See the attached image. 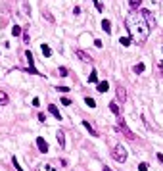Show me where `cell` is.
Listing matches in <instances>:
<instances>
[{
  "label": "cell",
  "mask_w": 163,
  "mask_h": 171,
  "mask_svg": "<svg viewBox=\"0 0 163 171\" xmlns=\"http://www.w3.org/2000/svg\"><path fill=\"white\" fill-rule=\"evenodd\" d=\"M125 23H127V29H129L130 37H132L138 44H142L144 40H148L150 27H148L144 15H142L140 12H130V14L127 15V19H125Z\"/></svg>",
  "instance_id": "6da1fadb"
},
{
  "label": "cell",
  "mask_w": 163,
  "mask_h": 171,
  "mask_svg": "<svg viewBox=\"0 0 163 171\" xmlns=\"http://www.w3.org/2000/svg\"><path fill=\"white\" fill-rule=\"evenodd\" d=\"M111 156H113V160H117V162H125L129 154H127V150H125L123 144H117L115 148L111 150Z\"/></svg>",
  "instance_id": "7a4b0ae2"
},
{
  "label": "cell",
  "mask_w": 163,
  "mask_h": 171,
  "mask_svg": "<svg viewBox=\"0 0 163 171\" xmlns=\"http://www.w3.org/2000/svg\"><path fill=\"white\" fill-rule=\"evenodd\" d=\"M117 129H121V131L125 133V137H127L129 140H136V135H134V133H132V131H130V129L127 127V123H125L123 119H119V127H117Z\"/></svg>",
  "instance_id": "3957f363"
},
{
  "label": "cell",
  "mask_w": 163,
  "mask_h": 171,
  "mask_svg": "<svg viewBox=\"0 0 163 171\" xmlns=\"http://www.w3.org/2000/svg\"><path fill=\"white\" fill-rule=\"evenodd\" d=\"M36 146H39V152H42V154H46L48 150H50L46 138H42V137H36Z\"/></svg>",
  "instance_id": "277c9868"
},
{
  "label": "cell",
  "mask_w": 163,
  "mask_h": 171,
  "mask_svg": "<svg viewBox=\"0 0 163 171\" xmlns=\"http://www.w3.org/2000/svg\"><path fill=\"white\" fill-rule=\"evenodd\" d=\"M75 56H77L79 60H83L84 64H90V62H92V58H90V56H88L84 50H75Z\"/></svg>",
  "instance_id": "5b68a950"
},
{
  "label": "cell",
  "mask_w": 163,
  "mask_h": 171,
  "mask_svg": "<svg viewBox=\"0 0 163 171\" xmlns=\"http://www.w3.org/2000/svg\"><path fill=\"white\" fill-rule=\"evenodd\" d=\"M115 92H117V98L121 100V102H125L127 100V91H125L121 85H117V88H115Z\"/></svg>",
  "instance_id": "8992f818"
},
{
  "label": "cell",
  "mask_w": 163,
  "mask_h": 171,
  "mask_svg": "<svg viewBox=\"0 0 163 171\" xmlns=\"http://www.w3.org/2000/svg\"><path fill=\"white\" fill-rule=\"evenodd\" d=\"M48 112H50V113H52V115H54L58 121H60V119H63V117H62V113H60V110L56 108L54 104H50V106H48Z\"/></svg>",
  "instance_id": "52a82bcc"
},
{
  "label": "cell",
  "mask_w": 163,
  "mask_h": 171,
  "mask_svg": "<svg viewBox=\"0 0 163 171\" xmlns=\"http://www.w3.org/2000/svg\"><path fill=\"white\" fill-rule=\"evenodd\" d=\"M56 138H58L60 146H62V148H65V133L62 131V129H58V133H56Z\"/></svg>",
  "instance_id": "ba28073f"
},
{
  "label": "cell",
  "mask_w": 163,
  "mask_h": 171,
  "mask_svg": "<svg viewBox=\"0 0 163 171\" xmlns=\"http://www.w3.org/2000/svg\"><path fill=\"white\" fill-rule=\"evenodd\" d=\"M102 29H104V33H111V23H109V19H102Z\"/></svg>",
  "instance_id": "9c48e42d"
},
{
  "label": "cell",
  "mask_w": 163,
  "mask_h": 171,
  "mask_svg": "<svg viewBox=\"0 0 163 171\" xmlns=\"http://www.w3.org/2000/svg\"><path fill=\"white\" fill-rule=\"evenodd\" d=\"M40 50H42V54L46 56V58H50V56H52V48L48 46V44H40Z\"/></svg>",
  "instance_id": "30bf717a"
},
{
  "label": "cell",
  "mask_w": 163,
  "mask_h": 171,
  "mask_svg": "<svg viewBox=\"0 0 163 171\" xmlns=\"http://www.w3.org/2000/svg\"><path fill=\"white\" fill-rule=\"evenodd\" d=\"M108 88H109V83H108V81L98 83V92H108Z\"/></svg>",
  "instance_id": "8fae6325"
},
{
  "label": "cell",
  "mask_w": 163,
  "mask_h": 171,
  "mask_svg": "<svg viewBox=\"0 0 163 171\" xmlns=\"http://www.w3.org/2000/svg\"><path fill=\"white\" fill-rule=\"evenodd\" d=\"M83 127H84V129H87V131H88V133H90V135H94V137H96V131H94V127H92V125H90V123H88V121H83Z\"/></svg>",
  "instance_id": "7c38bea8"
},
{
  "label": "cell",
  "mask_w": 163,
  "mask_h": 171,
  "mask_svg": "<svg viewBox=\"0 0 163 171\" xmlns=\"http://www.w3.org/2000/svg\"><path fill=\"white\" fill-rule=\"evenodd\" d=\"M109 110H111L113 115H119V106H117L115 102H109Z\"/></svg>",
  "instance_id": "4fadbf2b"
},
{
  "label": "cell",
  "mask_w": 163,
  "mask_h": 171,
  "mask_svg": "<svg viewBox=\"0 0 163 171\" xmlns=\"http://www.w3.org/2000/svg\"><path fill=\"white\" fill-rule=\"evenodd\" d=\"M144 69H146V66H144V64L140 62V64H136V66L132 67V71H134V73H142V71H144Z\"/></svg>",
  "instance_id": "5bb4252c"
},
{
  "label": "cell",
  "mask_w": 163,
  "mask_h": 171,
  "mask_svg": "<svg viewBox=\"0 0 163 171\" xmlns=\"http://www.w3.org/2000/svg\"><path fill=\"white\" fill-rule=\"evenodd\" d=\"M119 42L123 44L125 48H127V46H130V37H121V39H119Z\"/></svg>",
  "instance_id": "9a60e30c"
},
{
  "label": "cell",
  "mask_w": 163,
  "mask_h": 171,
  "mask_svg": "<svg viewBox=\"0 0 163 171\" xmlns=\"http://www.w3.org/2000/svg\"><path fill=\"white\" fill-rule=\"evenodd\" d=\"M96 81H98V73L94 69V71H90V75H88V83H96Z\"/></svg>",
  "instance_id": "2e32d148"
},
{
  "label": "cell",
  "mask_w": 163,
  "mask_h": 171,
  "mask_svg": "<svg viewBox=\"0 0 163 171\" xmlns=\"http://www.w3.org/2000/svg\"><path fill=\"white\" fill-rule=\"evenodd\" d=\"M12 164H14V169H15V171H23V169H21V165H19V162H17V158H15V156L12 158Z\"/></svg>",
  "instance_id": "e0dca14e"
},
{
  "label": "cell",
  "mask_w": 163,
  "mask_h": 171,
  "mask_svg": "<svg viewBox=\"0 0 163 171\" xmlns=\"http://www.w3.org/2000/svg\"><path fill=\"white\" fill-rule=\"evenodd\" d=\"M42 18H44V19H46V21H50V23H54V15H52V14H50V12H44V14H42Z\"/></svg>",
  "instance_id": "ac0fdd59"
},
{
  "label": "cell",
  "mask_w": 163,
  "mask_h": 171,
  "mask_svg": "<svg viewBox=\"0 0 163 171\" xmlns=\"http://www.w3.org/2000/svg\"><path fill=\"white\" fill-rule=\"evenodd\" d=\"M129 4H130V8H132V10H136V8L142 4V0H129Z\"/></svg>",
  "instance_id": "d6986e66"
},
{
  "label": "cell",
  "mask_w": 163,
  "mask_h": 171,
  "mask_svg": "<svg viewBox=\"0 0 163 171\" xmlns=\"http://www.w3.org/2000/svg\"><path fill=\"white\" fill-rule=\"evenodd\" d=\"M0 104H8V94L0 91Z\"/></svg>",
  "instance_id": "ffe728a7"
},
{
  "label": "cell",
  "mask_w": 163,
  "mask_h": 171,
  "mask_svg": "<svg viewBox=\"0 0 163 171\" xmlns=\"http://www.w3.org/2000/svg\"><path fill=\"white\" fill-rule=\"evenodd\" d=\"M84 104H87L88 108H94V106H96V102H94V100H92V98H88V96H87V98H84Z\"/></svg>",
  "instance_id": "44dd1931"
},
{
  "label": "cell",
  "mask_w": 163,
  "mask_h": 171,
  "mask_svg": "<svg viewBox=\"0 0 163 171\" xmlns=\"http://www.w3.org/2000/svg\"><path fill=\"white\" fill-rule=\"evenodd\" d=\"M58 75L65 77V75H69V71H67V69H65V67H60V69H58Z\"/></svg>",
  "instance_id": "7402d4cb"
},
{
  "label": "cell",
  "mask_w": 163,
  "mask_h": 171,
  "mask_svg": "<svg viewBox=\"0 0 163 171\" xmlns=\"http://www.w3.org/2000/svg\"><path fill=\"white\" fill-rule=\"evenodd\" d=\"M60 104H63V106H71V100H69V98H65V96H62Z\"/></svg>",
  "instance_id": "603a6c76"
},
{
  "label": "cell",
  "mask_w": 163,
  "mask_h": 171,
  "mask_svg": "<svg viewBox=\"0 0 163 171\" xmlns=\"http://www.w3.org/2000/svg\"><path fill=\"white\" fill-rule=\"evenodd\" d=\"M19 33H21V27H19V25H15L14 29H12V35H15V37H17Z\"/></svg>",
  "instance_id": "cb8c5ba5"
},
{
  "label": "cell",
  "mask_w": 163,
  "mask_h": 171,
  "mask_svg": "<svg viewBox=\"0 0 163 171\" xmlns=\"http://www.w3.org/2000/svg\"><path fill=\"white\" fill-rule=\"evenodd\" d=\"M94 6L98 8V12H104V6H102V2H100V0H94Z\"/></svg>",
  "instance_id": "d4e9b609"
},
{
  "label": "cell",
  "mask_w": 163,
  "mask_h": 171,
  "mask_svg": "<svg viewBox=\"0 0 163 171\" xmlns=\"http://www.w3.org/2000/svg\"><path fill=\"white\" fill-rule=\"evenodd\" d=\"M56 91H58V92H69L71 88H69V87H56Z\"/></svg>",
  "instance_id": "484cf974"
},
{
  "label": "cell",
  "mask_w": 163,
  "mask_h": 171,
  "mask_svg": "<svg viewBox=\"0 0 163 171\" xmlns=\"http://www.w3.org/2000/svg\"><path fill=\"white\" fill-rule=\"evenodd\" d=\"M138 171H148V164H140L138 165Z\"/></svg>",
  "instance_id": "4316f807"
},
{
  "label": "cell",
  "mask_w": 163,
  "mask_h": 171,
  "mask_svg": "<svg viewBox=\"0 0 163 171\" xmlns=\"http://www.w3.org/2000/svg\"><path fill=\"white\" fill-rule=\"evenodd\" d=\"M23 10H25V14H27V15L31 14V12H29V4H27V2H23Z\"/></svg>",
  "instance_id": "83f0119b"
},
{
  "label": "cell",
  "mask_w": 163,
  "mask_h": 171,
  "mask_svg": "<svg viewBox=\"0 0 163 171\" xmlns=\"http://www.w3.org/2000/svg\"><path fill=\"white\" fill-rule=\"evenodd\" d=\"M39 121H42V123H44V121H46V115H44V113H39Z\"/></svg>",
  "instance_id": "f1b7e54d"
},
{
  "label": "cell",
  "mask_w": 163,
  "mask_h": 171,
  "mask_svg": "<svg viewBox=\"0 0 163 171\" xmlns=\"http://www.w3.org/2000/svg\"><path fill=\"white\" fill-rule=\"evenodd\" d=\"M94 44H96L98 48H102V40H100V39H96V40H94Z\"/></svg>",
  "instance_id": "f546056e"
},
{
  "label": "cell",
  "mask_w": 163,
  "mask_h": 171,
  "mask_svg": "<svg viewBox=\"0 0 163 171\" xmlns=\"http://www.w3.org/2000/svg\"><path fill=\"white\" fill-rule=\"evenodd\" d=\"M157 160H159L161 164H163V154H157Z\"/></svg>",
  "instance_id": "4dcf8cb0"
},
{
  "label": "cell",
  "mask_w": 163,
  "mask_h": 171,
  "mask_svg": "<svg viewBox=\"0 0 163 171\" xmlns=\"http://www.w3.org/2000/svg\"><path fill=\"white\" fill-rule=\"evenodd\" d=\"M104 171H111V169H109V167H104Z\"/></svg>",
  "instance_id": "1f68e13d"
}]
</instances>
